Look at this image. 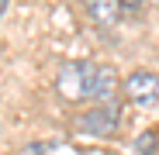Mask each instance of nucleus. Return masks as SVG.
Returning a JSON list of instances; mask_svg holds the SVG:
<instances>
[{
    "mask_svg": "<svg viewBox=\"0 0 159 155\" xmlns=\"http://www.w3.org/2000/svg\"><path fill=\"white\" fill-rule=\"evenodd\" d=\"M125 97L131 103H139V107H152V103H159V72L152 69H135L125 76Z\"/></svg>",
    "mask_w": 159,
    "mask_h": 155,
    "instance_id": "f257e3e1",
    "label": "nucleus"
},
{
    "mask_svg": "<svg viewBox=\"0 0 159 155\" xmlns=\"http://www.w3.org/2000/svg\"><path fill=\"white\" fill-rule=\"evenodd\" d=\"M114 93H118V72L111 66L87 62V100L90 103H111Z\"/></svg>",
    "mask_w": 159,
    "mask_h": 155,
    "instance_id": "f03ea898",
    "label": "nucleus"
},
{
    "mask_svg": "<svg viewBox=\"0 0 159 155\" xmlns=\"http://www.w3.org/2000/svg\"><path fill=\"white\" fill-rule=\"evenodd\" d=\"M56 90L69 103H83L87 100V62H66L56 76Z\"/></svg>",
    "mask_w": 159,
    "mask_h": 155,
    "instance_id": "7ed1b4c3",
    "label": "nucleus"
},
{
    "mask_svg": "<svg viewBox=\"0 0 159 155\" xmlns=\"http://www.w3.org/2000/svg\"><path fill=\"white\" fill-rule=\"evenodd\" d=\"M76 127L83 135H111L118 127V107L114 103H93V110L76 117Z\"/></svg>",
    "mask_w": 159,
    "mask_h": 155,
    "instance_id": "20e7f679",
    "label": "nucleus"
},
{
    "mask_svg": "<svg viewBox=\"0 0 159 155\" xmlns=\"http://www.w3.org/2000/svg\"><path fill=\"white\" fill-rule=\"evenodd\" d=\"M83 4H87V17L97 28H114L121 21V11H125L121 0H83Z\"/></svg>",
    "mask_w": 159,
    "mask_h": 155,
    "instance_id": "39448f33",
    "label": "nucleus"
},
{
    "mask_svg": "<svg viewBox=\"0 0 159 155\" xmlns=\"http://www.w3.org/2000/svg\"><path fill=\"white\" fill-rule=\"evenodd\" d=\"M156 145H159V135H156V131H145V135H139L135 152H139V155H152V152H156Z\"/></svg>",
    "mask_w": 159,
    "mask_h": 155,
    "instance_id": "423d86ee",
    "label": "nucleus"
},
{
    "mask_svg": "<svg viewBox=\"0 0 159 155\" xmlns=\"http://www.w3.org/2000/svg\"><path fill=\"white\" fill-rule=\"evenodd\" d=\"M121 4H125V7H128V11H139V7H142V4H149V0H121Z\"/></svg>",
    "mask_w": 159,
    "mask_h": 155,
    "instance_id": "0eeeda50",
    "label": "nucleus"
},
{
    "mask_svg": "<svg viewBox=\"0 0 159 155\" xmlns=\"http://www.w3.org/2000/svg\"><path fill=\"white\" fill-rule=\"evenodd\" d=\"M0 11H4V14H7V11H11V0H0Z\"/></svg>",
    "mask_w": 159,
    "mask_h": 155,
    "instance_id": "6e6552de",
    "label": "nucleus"
},
{
    "mask_svg": "<svg viewBox=\"0 0 159 155\" xmlns=\"http://www.w3.org/2000/svg\"><path fill=\"white\" fill-rule=\"evenodd\" d=\"M149 4H152V7H159V0H149Z\"/></svg>",
    "mask_w": 159,
    "mask_h": 155,
    "instance_id": "1a4fd4ad",
    "label": "nucleus"
}]
</instances>
